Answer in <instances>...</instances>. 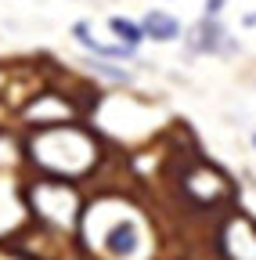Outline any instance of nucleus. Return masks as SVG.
I'll use <instances>...</instances> for the list:
<instances>
[{"mask_svg":"<svg viewBox=\"0 0 256 260\" xmlns=\"http://www.w3.org/2000/svg\"><path fill=\"white\" fill-rule=\"evenodd\" d=\"M33 213L54 224H72L80 213V199H76V188L61 177H44L33 184Z\"/></svg>","mask_w":256,"mask_h":260,"instance_id":"obj_2","label":"nucleus"},{"mask_svg":"<svg viewBox=\"0 0 256 260\" xmlns=\"http://www.w3.org/2000/svg\"><path fill=\"white\" fill-rule=\"evenodd\" d=\"M191 47L195 51H209V54H216L220 51V44H224V29L216 25V18H202L195 29H191Z\"/></svg>","mask_w":256,"mask_h":260,"instance_id":"obj_8","label":"nucleus"},{"mask_svg":"<svg viewBox=\"0 0 256 260\" xmlns=\"http://www.w3.org/2000/svg\"><path fill=\"white\" fill-rule=\"evenodd\" d=\"M220 8H224V0H206V18H216Z\"/></svg>","mask_w":256,"mask_h":260,"instance_id":"obj_10","label":"nucleus"},{"mask_svg":"<svg viewBox=\"0 0 256 260\" xmlns=\"http://www.w3.org/2000/svg\"><path fill=\"white\" fill-rule=\"evenodd\" d=\"M220 253L228 260H256V220L249 213L228 217V224L220 228Z\"/></svg>","mask_w":256,"mask_h":260,"instance_id":"obj_3","label":"nucleus"},{"mask_svg":"<svg viewBox=\"0 0 256 260\" xmlns=\"http://www.w3.org/2000/svg\"><path fill=\"white\" fill-rule=\"evenodd\" d=\"M141 32L152 37V40H159V44H170V40L180 37V22L173 15H166V11H148L144 22H141Z\"/></svg>","mask_w":256,"mask_h":260,"instance_id":"obj_7","label":"nucleus"},{"mask_svg":"<svg viewBox=\"0 0 256 260\" xmlns=\"http://www.w3.org/2000/svg\"><path fill=\"white\" fill-rule=\"evenodd\" d=\"M72 102L61 98L58 90H44V94H33V102L22 109V119L29 126H51V123H69L72 119Z\"/></svg>","mask_w":256,"mask_h":260,"instance_id":"obj_5","label":"nucleus"},{"mask_svg":"<svg viewBox=\"0 0 256 260\" xmlns=\"http://www.w3.org/2000/svg\"><path fill=\"white\" fill-rule=\"evenodd\" d=\"M252 145H256V134H252Z\"/></svg>","mask_w":256,"mask_h":260,"instance_id":"obj_12","label":"nucleus"},{"mask_svg":"<svg viewBox=\"0 0 256 260\" xmlns=\"http://www.w3.org/2000/svg\"><path fill=\"white\" fill-rule=\"evenodd\" d=\"M72 37H76V44H83L87 51H94L98 58H130V54H134V47H126V44H105V40H94L90 22H76V25H72Z\"/></svg>","mask_w":256,"mask_h":260,"instance_id":"obj_6","label":"nucleus"},{"mask_svg":"<svg viewBox=\"0 0 256 260\" xmlns=\"http://www.w3.org/2000/svg\"><path fill=\"white\" fill-rule=\"evenodd\" d=\"M245 25H256V15H249V18H245Z\"/></svg>","mask_w":256,"mask_h":260,"instance_id":"obj_11","label":"nucleus"},{"mask_svg":"<svg viewBox=\"0 0 256 260\" xmlns=\"http://www.w3.org/2000/svg\"><path fill=\"white\" fill-rule=\"evenodd\" d=\"M108 29L116 32V40H119V44H126V47H137V44L144 40L141 25H137V22H130V18H123V15H112V18H108Z\"/></svg>","mask_w":256,"mask_h":260,"instance_id":"obj_9","label":"nucleus"},{"mask_svg":"<svg viewBox=\"0 0 256 260\" xmlns=\"http://www.w3.org/2000/svg\"><path fill=\"white\" fill-rule=\"evenodd\" d=\"M98 242H101V249H105L108 256H116V260H134L137 249H141V228H137L134 217H116L105 232L98 235Z\"/></svg>","mask_w":256,"mask_h":260,"instance_id":"obj_4","label":"nucleus"},{"mask_svg":"<svg viewBox=\"0 0 256 260\" xmlns=\"http://www.w3.org/2000/svg\"><path fill=\"white\" fill-rule=\"evenodd\" d=\"M25 148H29V159H33L36 170H44L47 177H61V181L83 177L98 162V141L72 119L36 126Z\"/></svg>","mask_w":256,"mask_h":260,"instance_id":"obj_1","label":"nucleus"}]
</instances>
